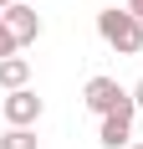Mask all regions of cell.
<instances>
[{"instance_id": "7a4b0ae2", "label": "cell", "mask_w": 143, "mask_h": 149, "mask_svg": "<svg viewBox=\"0 0 143 149\" xmlns=\"http://www.w3.org/2000/svg\"><path fill=\"white\" fill-rule=\"evenodd\" d=\"M82 103L92 108L97 118H107L113 108H123V103H128V88H118V77H92V82L82 88Z\"/></svg>"}, {"instance_id": "8992f818", "label": "cell", "mask_w": 143, "mask_h": 149, "mask_svg": "<svg viewBox=\"0 0 143 149\" xmlns=\"http://www.w3.org/2000/svg\"><path fill=\"white\" fill-rule=\"evenodd\" d=\"M26 82H31V62L26 57H5V62H0V88H5V93L26 88Z\"/></svg>"}, {"instance_id": "ba28073f", "label": "cell", "mask_w": 143, "mask_h": 149, "mask_svg": "<svg viewBox=\"0 0 143 149\" xmlns=\"http://www.w3.org/2000/svg\"><path fill=\"white\" fill-rule=\"evenodd\" d=\"M15 46H21V41H15L5 26H0V62H5V57H15Z\"/></svg>"}, {"instance_id": "3957f363", "label": "cell", "mask_w": 143, "mask_h": 149, "mask_svg": "<svg viewBox=\"0 0 143 149\" xmlns=\"http://www.w3.org/2000/svg\"><path fill=\"white\" fill-rule=\"evenodd\" d=\"M133 113H138V103H133V93H128V103L113 108V113L102 118V129H97L102 149H128V139H133Z\"/></svg>"}, {"instance_id": "6da1fadb", "label": "cell", "mask_w": 143, "mask_h": 149, "mask_svg": "<svg viewBox=\"0 0 143 149\" xmlns=\"http://www.w3.org/2000/svg\"><path fill=\"white\" fill-rule=\"evenodd\" d=\"M97 31H102V41L113 46V52H123V57H138L143 52V21L123 5V10H102L97 15Z\"/></svg>"}, {"instance_id": "52a82bcc", "label": "cell", "mask_w": 143, "mask_h": 149, "mask_svg": "<svg viewBox=\"0 0 143 149\" xmlns=\"http://www.w3.org/2000/svg\"><path fill=\"white\" fill-rule=\"evenodd\" d=\"M0 149H36V134L31 129H5L0 134Z\"/></svg>"}, {"instance_id": "277c9868", "label": "cell", "mask_w": 143, "mask_h": 149, "mask_svg": "<svg viewBox=\"0 0 143 149\" xmlns=\"http://www.w3.org/2000/svg\"><path fill=\"white\" fill-rule=\"evenodd\" d=\"M5 123H10V129H31V123L41 118V98H36V93L31 88H15V93H5Z\"/></svg>"}, {"instance_id": "9c48e42d", "label": "cell", "mask_w": 143, "mask_h": 149, "mask_svg": "<svg viewBox=\"0 0 143 149\" xmlns=\"http://www.w3.org/2000/svg\"><path fill=\"white\" fill-rule=\"evenodd\" d=\"M128 10H133V15H138V21H143V0H128Z\"/></svg>"}, {"instance_id": "5b68a950", "label": "cell", "mask_w": 143, "mask_h": 149, "mask_svg": "<svg viewBox=\"0 0 143 149\" xmlns=\"http://www.w3.org/2000/svg\"><path fill=\"white\" fill-rule=\"evenodd\" d=\"M0 26L26 46V41H36V36H41V15L31 10V5H10V10H0Z\"/></svg>"}, {"instance_id": "8fae6325", "label": "cell", "mask_w": 143, "mask_h": 149, "mask_svg": "<svg viewBox=\"0 0 143 149\" xmlns=\"http://www.w3.org/2000/svg\"><path fill=\"white\" fill-rule=\"evenodd\" d=\"M10 5H21V0H0V10H10Z\"/></svg>"}, {"instance_id": "30bf717a", "label": "cell", "mask_w": 143, "mask_h": 149, "mask_svg": "<svg viewBox=\"0 0 143 149\" xmlns=\"http://www.w3.org/2000/svg\"><path fill=\"white\" fill-rule=\"evenodd\" d=\"M133 103H138V108H143V82H138V88H133Z\"/></svg>"}, {"instance_id": "7c38bea8", "label": "cell", "mask_w": 143, "mask_h": 149, "mask_svg": "<svg viewBox=\"0 0 143 149\" xmlns=\"http://www.w3.org/2000/svg\"><path fill=\"white\" fill-rule=\"evenodd\" d=\"M128 149H143V144H128Z\"/></svg>"}]
</instances>
